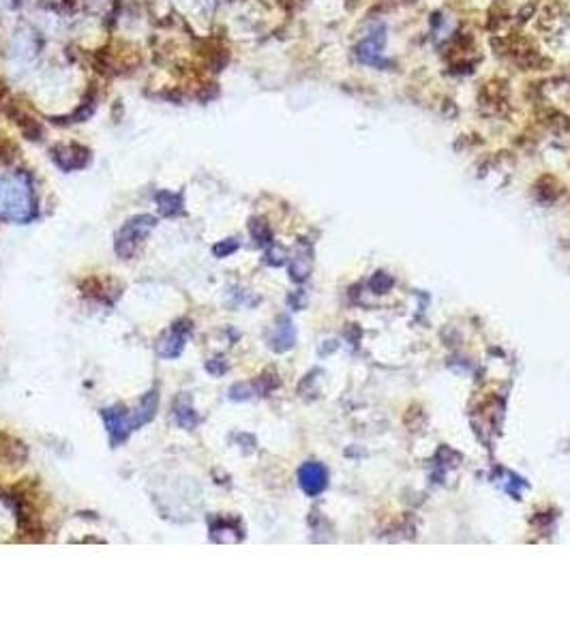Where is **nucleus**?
<instances>
[{
  "instance_id": "nucleus-3",
  "label": "nucleus",
  "mask_w": 570,
  "mask_h": 643,
  "mask_svg": "<svg viewBox=\"0 0 570 643\" xmlns=\"http://www.w3.org/2000/svg\"><path fill=\"white\" fill-rule=\"evenodd\" d=\"M58 150L65 152V159H58L56 163L65 169V172H71V169H77V167H84L90 159V150L79 146V144H69V146H56Z\"/></svg>"
},
{
  "instance_id": "nucleus-4",
  "label": "nucleus",
  "mask_w": 570,
  "mask_h": 643,
  "mask_svg": "<svg viewBox=\"0 0 570 643\" xmlns=\"http://www.w3.org/2000/svg\"><path fill=\"white\" fill-rule=\"evenodd\" d=\"M94 108H97V90H94V84H90L88 93L84 95L79 108L71 114V123H82V121L90 118L92 112H94Z\"/></svg>"
},
{
  "instance_id": "nucleus-6",
  "label": "nucleus",
  "mask_w": 570,
  "mask_h": 643,
  "mask_svg": "<svg viewBox=\"0 0 570 643\" xmlns=\"http://www.w3.org/2000/svg\"><path fill=\"white\" fill-rule=\"evenodd\" d=\"M79 290L84 296H92V298H101L104 296V284L99 277H88L79 284Z\"/></svg>"
},
{
  "instance_id": "nucleus-1",
  "label": "nucleus",
  "mask_w": 570,
  "mask_h": 643,
  "mask_svg": "<svg viewBox=\"0 0 570 643\" xmlns=\"http://www.w3.org/2000/svg\"><path fill=\"white\" fill-rule=\"evenodd\" d=\"M28 457V450L22 440L0 431V459H5L11 466H22Z\"/></svg>"
},
{
  "instance_id": "nucleus-2",
  "label": "nucleus",
  "mask_w": 570,
  "mask_h": 643,
  "mask_svg": "<svg viewBox=\"0 0 570 643\" xmlns=\"http://www.w3.org/2000/svg\"><path fill=\"white\" fill-rule=\"evenodd\" d=\"M9 116L13 118V123L18 125L20 133H22L26 140H33V142H39V140H41L43 127H41V123H39L35 116H30L28 112H24V110H20V108H11V110H9Z\"/></svg>"
},
{
  "instance_id": "nucleus-5",
  "label": "nucleus",
  "mask_w": 570,
  "mask_h": 643,
  "mask_svg": "<svg viewBox=\"0 0 570 643\" xmlns=\"http://www.w3.org/2000/svg\"><path fill=\"white\" fill-rule=\"evenodd\" d=\"M20 157V148L13 140H9L5 133H0V159L5 163H13Z\"/></svg>"
}]
</instances>
